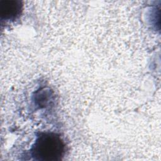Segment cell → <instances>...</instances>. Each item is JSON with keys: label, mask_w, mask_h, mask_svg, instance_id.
<instances>
[{"label": "cell", "mask_w": 161, "mask_h": 161, "mask_svg": "<svg viewBox=\"0 0 161 161\" xmlns=\"http://www.w3.org/2000/svg\"><path fill=\"white\" fill-rule=\"evenodd\" d=\"M22 6L19 1H1V16L6 20H14L20 15Z\"/></svg>", "instance_id": "2"}, {"label": "cell", "mask_w": 161, "mask_h": 161, "mask_svg": "<svg viewBox=\"0 0 161 161\" xmlns=\"http://www.w3.org/2000/svg\"><path fill=\"white\" fill-rule=\"evenodd\" d=\"M30 151L31 156L37 160H59L64 154L65 144L55 133H41Z\"/></svg>", "instance_id": "1"}]
</instances>
